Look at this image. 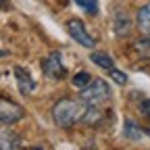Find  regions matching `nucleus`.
Wrapping results in <instances>:
<instances>
[{
    "mask_svg": "<svg viewBox=\"0 0 150 150\" xmlns=\"http://www.w3.org/2000/svg\"><path fill=\"white\" fill-rule=\"evenodd\" d=\"M140 112H142L146 119H150V98H148V100H144V102L140 104Z\"/></svg>",
    "mask_w": 150,
    "mask_h": 150,
    "instance_id": "17",
    "label": "nucleus"
},
{
    "mask_svg": "<svg viewBox=\"0 0 150 150\" xmlns=\"http://www.w3.org/2000/svg\"><path fill=\"white\" fill-rule=\"evenodd\" d=\"M67 31H69V35L73 38L77 44H81V46H86V48H94V38L88 33V29H86V25L79 21V19H69L67 21Z\"/></svg>",
    "mask_w": 150,
    "mask_h": 150,
    "instance_id": "5",
    "label": "nucleus"
},
{
    "mask_svg": "<svg viewBox=\"0 0 150 150\" xmlns=\"http://www.w3.org/2000/svg\"><path fill=\"white\" fill-rule=\"evenodd\" d=\"M131 31V21H129V17H125V15H117V19H115V33L117 35H127Z\"/></svg>",
    "mask_w": 150,
    "mask_h": 150,
    "instance_id": "11",
    "label": "nucleus"
},
{
    "mask_svg": "<svg viewBox=\"0 0 150 150\" xmlns=\"http://www.w3.org/2000/svg\"><path fill=\"white\" fill-rule=\"evenodd\" d=\"M42 71H44L46 77H50V79H63L67 75V69L63 65V59H61L59 52L48 54L46 59L42 61Z\"/></svg>",
    "mask_w": 150,
    "mask_h": 150,
    "instance_id": "4",
    "label": "nucleus"
},
{
    "mask_svg": "<svg viewBox=\"0 0 150 150\" xmlns=\"http://www.w3.org/2000/svg\"><path fill=\"white\" fill-rule=\"evenodd\" d=\"M88 104L86 102H77L73 98H63L54 104L52 108V119L59 127H73L75 123H79L83 119Z\"/></svg>",
    "mask_w": 150,
    "mask_h": 150,
    "instance_id": "1",
    "label": "nucleus"
},
{
    "mask_svg": "<svg viewBox=\"0 0 150 150\" xmlns=\"http://www.w3.org/2000/svg\"><path fill=\"white\" fill-rule=\"evenodd\" d=\"M15 79H17V86H19V92L21 94H31L33 88H35V81L29 75L27 69L23 67H15Z\"/></svg>",
    "mask_w": 150,
    "mask_h": 150,
    "instance_id": "6",
    "label": "nucleus"
},
{
    "mask_svg": "<svg viewBox=\"0 0 150 150\" xmlns=\"http://www.w3.org/2000/svg\"><path fill=\"white\" fill-rule=\"evenodd\" d=\"M138 27L146 33H150V4H144L138 11Z\"/></svg>",
    "mask_w": 150,
    "mask_h": 150,
    "instance_id": "10",
    "label": "nucleus"
},
{
    "mask_svg": "<svg viewBox=\"0 0 150 150\" xmlns=\"http://www.w3.org/2000/svg\"><path fill=\"white\" fill-rule=\"evenodd\" d=\"M81 102L90 104V106H98L104 100L110 98V86L104 79H92L83 90H81Z\"/></svg>",
    "mask_w": 150,
    "mask_h": 150,
    "instance_id": "2",
    "label": "nucleus"
},
{
    "mask_svg": "<svg viewBox=\"0 0 150 150\" xmlns=\"http://www.w3.org/2000/svg\"><path fill=\"white\" fill-rule=\"evenodd\" d=\"M108 73H110V77L115 79V81H117L119 86H125V83H127V75H125L123 71H119V69H115V67H112V69H110Z\"/></svg>",
    "mask_w": 150,
    "mask_h": 150,
    "instance_id": "16",
    "label": "nucleus"
},
{
    "mask_svg": "<svg viewBox=\"0 0 150 150\" xmlns=\"http://www.w3.org/2000/svg\"><path fill=\"white\" fill-rule=\"evenodd\" d=\"M148 136H150V129H148Z\"/></svg>",
    "mask_w": 150,
    "mask_h": 150,
    "instance_id": "20",
    "label": "nucleus"
},
{
    "mask_svg": "<svg viewBox=\"0 0 150 150\" xmlns=\"http://www.w3.org/2000/svg\"><path fill=\"white\" fill-rule=\"evenodd\" d=\"M90 59H92L94 65H98L100 69H106V71H110L112 67H115V65H112V59H110L106 52H92Z\"/></svg>",
    "mask_w": 150,
    "mask_h": 150,
    "instance_id": "9",
    "label": "nucleus"
},
{
    "mask_svg": "<svg viewBox=\"0 0 150 150\" xmlns=\"http://www.w3.org/2000/svg\"><path fill=\"white\" fill-rule=\"evenodd\" d=\"M0 8H8V0H0Z\"/></svg>",
    "mask_w": 150,
    "mask_h": 150,
    "instance_id": "18",
    "label": "nucleus"
},
{
    "mask_svg": "<svg viewBox=\"0 0 150 150\" xmlns=\"http://www.w3.org/2000/svg\"><path fill=\"white\" fill-rule=\"evenodd\" d=\"M71 81H73V86H75V88L83 90V88L92 81V75H90L88 71H79V73H75V75H73V79H71Z\"/></svg>",
    "mask_w": 150,
    "mask_h": 150,
    "instance_id": "13",
    "label": "nucleus"
},
{
    "mask_svg": "<svg viewBox=\"0 0 150 150\" xmlns=\"http://www.w3.org/2000/svg\"><path fill=\"white\" fill-rule=\"evenodd\" d=\"M131 50H134L142 61H148L150 59V38H140V40H136Z\"/></svg>",
    "mask_w": 150,
    "mask_h": 150,
    "instance_id": "8",
    "label": "nucleus"
},
{
    "mask_svg": "<svg viewBox=\"0 0 150 150\" xmlns=\"http://www.w3.org/2000/svg\"><path fill=\"white\" fill-rule=\"evenodd\" d=\"M33 150H42V148H33Z\"/></svg>",
    "mask_w": 150,
    "mask_h": 150,
    "instance_id": "19",
    "label": "nucleus"
},
{
    "mask_svg": "<svg viewBox=\"0 0 150 150\" xmlns=\"http://www.w3.org/2000/svg\"><path fill=\"white\" fill-rule=\"evenodd\" d=\"M23 115H25V110L19 106L17 102L8 100V98H0V123L13 125L17 121H21Z\"/></svg>",
    "mask_w": 150,
    "mask_h": 150,
    "instance_id": "3",
    "label": "nucleus"
},
{
    "mask_svg": "<svg viewBox=\"0 0 150 150\" xmlns=\"http://www.w3.org/2000/svg\"><path fill=\"white\" fill-rule=\"evenodd\" d=\"M100 119H102V112H100V108H96V106H90V104H88V108H86V112H83V119H81V123L96 125Z\"/></svg>",
    "mask_w": 150,
    "mask_h": 150,
    "instance_id": "12",
    "label": "nucleus"
},
{
    "mask_svg": "<svg viewBox=\"0 0 150 150\" xmlns=\"http://www.w3.org/2000/svg\"><path fill=\"white\" fill-rule=\"evenodd\" d=\"M125 136L129 138V140H140L142 138V129L131 121V119H127L125 121Z\"/></svg>",
    "mask_w": 150,
    "mask_h": 150,
    "instance_id": "14",
    "label": "nucleus"
},
{
    "mask_svg": "<svg viewBox=\"0 0 150 150\" xmlns=\"http://www.w3.org/2000/svg\"><path fill=\"white\" fill-rule=\"evenodd\" d=\"M86 13H90V15H96L98 13V0H75Z\"/></svg>",
    "mask_w": 150,
    "mask_h": 150,
    "instance_id": "15",
    "label": "nucleus"
},
{
    "mask_svg": "<svg viewBox=\"0 0 150 150\" xmlns=\"http://www.w3.org/2000/svg\"><path fill=\"white\" fill-rule=\"evenodd\" d=\"M19 144V138L8 129H0V150H15Z\"/></svg>",
    "mask_w": 150,
    "mask_h": 150,
    "instance_id": "7",
    "label": "nucleus"
}]
</instances>
